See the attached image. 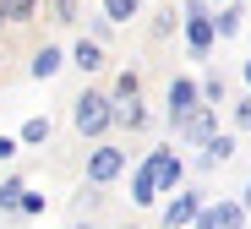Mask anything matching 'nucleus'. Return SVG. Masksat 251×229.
<instances>
[{
    "label": "nucleus",
    "instance_id": "obj_10",
    "mask_svg": "<svg viewBox=\"0 0 251 229\" xmlns=\"http://www.w3.org/2000/svg\"><path fill=\"white\" fill-rule=\"evenodd\" d=\"M131 197H137L142 207H148V202H158V148H153V153H148V164L137 169V191H131Z\"/></svg>",
    "mask_w": 251,
    "mask_h": 229
},
{
    "label": "nucleus",
    "instance_id": "obj_2",
    "mask_svg": "<svg viewBox=\"0 0 251 229\" xmlns=\"http://www.w3.org/2000/svg\"><path fill=\"white\" fill-rule=\"evenodd\" d=\"M82 175H88V186H115V180L126 175V148L99 136V142L88 148V164H82Z\"/></svg>",
    "mask_w": 251,
    "mask_h": 229
},
{
    "label": "nucleus",
    "instance_id": "obj_24",
    "mask_svg": "<svg viewBox=\"0 0 251 229\" xmlns=\"http://www.w3.org/2000/svg\"><path fill=\"white\" fill-rule=\"evenodd\" d=\"M22 153V142H17V136H0V164H6V158H17Z\"/></svg>",
    "mask_w": 251,
    "mask_h": 229
},
{
    "label": "nucleus",
    "instance_id": "obj_21",
    "mask_svg": "<svg viewBox=\"0 0 251 229\" xmlns=\"http://www.w3.org/2000/svg\"><path fill=\"white\" fill-rule=\"evenodd\" d=\"M50 6H55V22H60V27H71V22L82 17V0H50Z\"/></svg>",
    "mask_w": 251,
    "mask_h": 229
},
{
    "label": "nucleus",
    "instance_id": "obj_16",
    "mask_svg": "<svg viewBox=\"0 0 251 229\" xmlns=\"http://www.w3.org/2000/svg\"><path fill=\"white\" fill-rule=\"evenodd\" d=\"M235 158V136H207V142H202V164H229Z\"/></svg>",
    "mask_w": 251,
    "mask_h": 229
},
{
    "label": "nucleus",
    "instance_id": "obj_17",
    "mask_svg": "<svg viewBox=\"0 0 251 229\" xmlns=\"http://www.w3.org/2000/svg\"><path fill=\"white\" fill-rule=\"evenodd\" d=\"M17 142H22V148H38V142H50V115H33V120H22Z\"/></svg>",
    "mask_w": 251,
    "mask_h": 229
},
{
    "label": "nucleus",
    "instance_id": "obj_11",
    "mask_svg": "<svg viewBox=\"0 0 251 229\" xmlns=\"http://www.w3.org/2000/svg\"><path fill=\"white\" fill-rule=\"evenodd\" d=\"M180 180H186V164H180L170 148H158V197H164V191H175Z\"/></svg>",
    "mask_w": 251,
    "mask_h": 229
},
{
    "label": "nucleus",
    "instance_id": "obj_25",
    "mask_svg": "<svg viewBox=\"0 0 251 229\" xmlns=\"http://www.w3.org/2000/svg\"><path fill=\"white\" fill-rule=\"evenodd\" d=\"M71 229H104V224H99V218H76Z\"/></svg>",
    "mask_w": 251,
    "mask_h": 229
},
{
    "label": "nucleus",
    "instance_id": "obj_26",
    "mask_svg": "<svg viewBox=\"0 0 251 229\" xmlns=\"http://www.w3.org/2000/svg\"><path fill=\"white\" fill-rule=\"evenodd\" d=\"M240 207H246V213H251V180H246V197H240Z\"/></svg>",
    "mask_w": 251,
    "mask_h": 229
},
{
    "label": "nucleus",
    "instance_id": "obj_15",
    "mask_svg": "<svg viewBox=\"0 0 251 229\" xmlns=\"http://www.w3.org/2000/svg\"><path fill=\"white\" fill-rule=\"evenodd\" d=\"M0 17H6V27H27L38 17V0H0Z\"/></svg>",
    "mask_w": 251,
    "mask_h": 229
},
{
    "label": "nucleus",
    "instance_id": "obj_13",
    "mask_svg": "<svg viewBox=\"0 0 251 229\" xmlns=\"http://www.w3.org/2000/svg\"><path fill=\"white\" fill-rule=\"evenodd\" d=\"M109 99L120 104V99H142V71L137 66H120V76H115V87H109Z\"/></svg>",
    "mask_w": 251,
    "mask_h": 229
},
{
    "label": "nucleus",
    "instance_id": "obj_27",
    "mask_svg": "<svg viewBox=\"0 0 251 229\" xmlns=\"http://www.w3.org/2000/svg\"><path fill=\"white\" fill-rule=\"evenodd\" d=\"M240 76H246V87H251V60H246V66H240Z\"/></svg>",
    "mask_w": 251,
    "mask_h": 229
},
{
    "label": "nucleus",
    "instance_id": "obj_12",
    "mask_svg": "<svg viewBox=\"0 0 251 229\" xmlns=\"http://www.w3.org/2000/svg\"><path fill=\"white\" fill-rule=\"evenodd\" d=\"M99 11H104V22L126 27V22H137V17H142V0H99Z\"/></svg>",
    "mask_w": 251,
    "mask_h": 229
},
{
    "label": "nucleus",
    "instance_id": "obj_29",
    "mask_svg": "<svg viewBox=\"0 0 251 229\" xmlns=\"http://www.w3.org/2000/svg\"><path fill=\"white\" fill-rule=\"evenodd\" d=\"M120 229H142V224H120Z\"/></svg>",
    "mask_w": 251,
    "mask_h": 229
},
{
    "label": "nucleus",
    "instance_id": "obj_28",
    "mask_svg": "<svg viewBox=\"0 0 251 229\" xmlns=\"http://www.w3.org/2000/svg\"><path fill=\"white\" fill-rule=\"evenodd\" d=\"M0 82H6V50H0Z\"/></svg>",
    "mask_w": 251,
    "mask_h": 229
},
{
    "label": "nucleus",
    "instance_id": "obj_5",
    "mask_svg": "<svg viewBox=\"0 0 251 229\" xmlns=\"http://www.w3.org/2000/svg\"><path fill=\"white\" fill-rule=\"evenodd\" d=\"M191 229H246V207L240 202H213V207H197V218H191Z\"/></svg>",
    "mask_w": 251,
    "mask_h": 229
},
{
    "label": "nucleus",
    "instance_id": "obj_1",
    "mask_svg": "<svg viewBox=\"0 0 251 229\" xmlns=\"http://www.w3.org/2000/svg\"><path fill=\"white\" fill-rule=\"evenodd\" d=\"M71 126H76L82 142H99V136L115 131L109 126V93H104V87H82V93L71 99Z\"/></svg>",
    "mask_w": 251,
    "mask_h": 229
},
{
    "label": "nucleus",
    "instance_id": "obj_30",
    "mask_svg": "<svg viewBox=\"0 0 251 229\" xmlns=\"http://www.w3.org/2000/svg\"><path fill=\"white\" fill-rule=\"evenodd\" d=\"M0 33H6V17H0Z\"/></svg>",
    "mask_w": 251,
    "mask_h": 229
},
{
    "label": "nucleus",
    "instance_id": "obj_4",
    "mask_svg": "<svg viewBox=\"0 0 251 229\" xmlns=\"http://www.w3.org/2000/svg\"><path fill=\"white\" fill-rule=\"evenodd\" d=\"M197 104H202V93H197V76H175V82H170V93H164V120H170V131H175V126H180V120H186Z\"/></svg>",
    "mask_w": 251,
    "mask_h": 229
},
{
    "label": "nucleus",
    "instance_id": "obj_22",
    "mask_svg": "<svg viewBox=\"0 0 251 229\" xmlns=\"http://www.w3.org/2000/svg\"><path fill=\"white\" fill-rule=\"evenodd\" d=\"M44 213V197L38 191H22V202H17V218H38Z\"/></svg>",
    "mask_w": 251,
    "mask_h": 229
},
{
    "label": "nucleus",
    "instance_id": "obj_23",
    "mask_svg": "<svg viewBox=\"0 0 251 229\" xmlns=\"http://www.w3.org/2000/svg\"><path fill=\"white\" fill-rule=\"evenodd\" d=\"M229 120H235V131H251V93L240 104H229Z\"/></svg>",
    "mask_w": 251,
    "mask_h": 229
},
{
    "label": "nucleus",
    "instance_id": "obj_19",
    "mask_svg": "<svg viewBox=\"0 0 251 229\" xmlns=\"http://www.w3.org/2000/svg\"><path fill=\"white\" fill-rule=\"evenodd\" d=\"M213 33H219V38H235V33H240V6H229V0H224V11L213 17Z\"/></svg>",
    "mask_w": 251,
    "mask_h": 229
},
{
    "label": "nucleus",
    "instance_id": "obj_8",
    "mask_svg": "<svg viewBox=\"0 0 251 229\" xmlns=\"http://www.w3.org/2000/svg\"><path fill=\"white\" fill-rule=\"evenodd\" d=\"M197 207H202V191H180V197H170V207H164V229H186V224L197 218Z\"/></svg>",
    "mask_w": 251,
    "mask_h": 229
},
{
    "label": "nucleus",
    "instance_id": "obj_14",
    "mask_svg": "<svg viewBox=\"0 0 251 229\" xmlns=\"http://www.w3.org/2000/svg\"><path fill=\"white\" fill-rule=\"evenodd\" d=\"M22 191H27V180H22V175H6V180H0V218H17Z\"/></svg>",
    "mask_w": 251,
    "mask_h": 229
},
{
    "label": "nucleus",
    "instance_id": "obj_20",
    "mask_svg": "<svg viewBox=\"0 0 251 229\" xmlns=\"http://www.w3.org/2000/svg\"><path fill=\"white\" fill-rule=\"evenodd\" d=\"M197 93H202V104H224V76H219V71H207V76L197 82Z\"/></svg>",
    "mask_w": 251,
    "mask_h": 229
},
{
    "label": "nucleus",
    "instance_id": "obj_18",
    "mask_svg": "<svg viewBox=\"0 0 251 229\" xmlns=\"http://www.w3.org/2000/svg\"><path fill=\"white\" fill-rule=\"evenodd\" d=\"M175 22H180V11H175V6H158V11H153V22H148L153 44H164V38H170V33H175Z\"/></svg>",
    "mask_w": 251,
    "mask_h": 229
},
{
    "label": "nucleus",
    "instance_id": "obj_7",
    "mask_svg": "<svg viewBox=\"0 0 251 229\" xmlns=\"http://www.w3.org/2000/svg\"><path fill=\"white\" fill-rule=\"evenodd\" d=\"M66 66H76L82 76H99V71L109 66V55H104V44H99V38H76V44H71V55H66Z\"/></svg>",
    "mask_w": 251,
    "mask_h": 229
},
{
    "label": "nucleus",
    "instance_id": "obj_6",
    "mask_svg": "<svg viewBox=\"0 0 251 229\" xmlns=\"http://www.w3.org/2000/svg\"><path fill=\"white\" fill-rule=\"evenodd\" d=\"M213 131H219V104H197V109L175 126V136H186V142H197V148H202Z\"/></svg>",
    "mask_w": 251,
    "mask_h": 229
},
{
    "label": "nucleus",
    "instance_id": "obj_9",
    "mask_svg": "<svg viewBox=\"0 0 251 229\" xmlns=\"http://www.w3.org/2000/svg\"><path fill=\"white\" fill-rule=\"evenodd\" d=\"M60 66H66V50H60V44H44V50H33V76L38 82H50V76H60Z\"/></svg>",
    "mask_w": 251,
    "mask_h": 229
},
{
    "label": "nucleus",
    "instance_id": "obj_3",
    "mask_svg": "<svg viewBox=\"0 0 251 229\" xmlns=\"http://www.w3.org/2000/svg\"><path fill=\"white\" fill-rule=\"evenodd\" d=\"M180 22H186V50H191V60H207V55H213V44H219L213 11H207L202 0H191V6L180 11Z\"/></svg>",
    "mask_w": 251,
    "mask_h": 229
}]
</instances>
